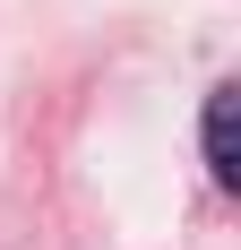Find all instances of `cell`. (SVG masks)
Here are the masks:
<instances>
[{
  "mask_svg": "<svg viewBox=\"0 0 241 250\" xmlns=\"http://www.w3.org/2000/svg\"><path fill=\"white\" fill-rule=\"evenodd\" d=\"M207 173H216L224 190L241 181V95H233V86L207 95Z\"/></svg>",
  "mask_w": 241,
  "mask_h": 250,
  "instance_id": "obj_1",
  "label": "cell"
}]
</instances>
